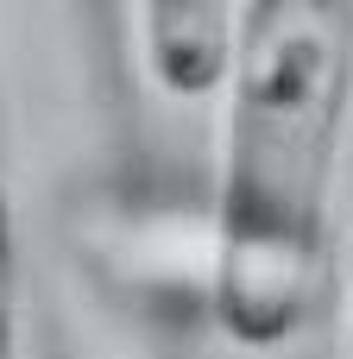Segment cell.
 Listing matches in <instances>:
<instances>
[{
  "label": "cell",
  "instance_id": "cell-1",
  "mask_svg": "<svg viewBox=\"0 0 353 359\" xmlns=\"http://www.w3.org/2000/svg\"><path fill=\"white\" fill-rule=\"evenodd\" d=\"M215 177V328L272 353L303 334L328 259V196L353 107V0H246Z\"/></svg>",
  "mask_w": 353,
  "mask_h": 359
},
{
  "label": "cell",
  "instance_id": "cell-2",
  "mask_svg": "<svg viewBox=\"0 0 353 359\" xmlns=\"http://www.w3.org/2000/svg\"><path fill=\"white\" fill-rule=\"evenodd\" d=\"M234 0H139V44L145 69L171 101H208L221 95L234 69Z\"/></svg>",
  "mask_w": 353,
  "mask_h": 359
},
{
  "label": "cell",
  "instance_id": "cell-3",
  "mask_svg": "<svg viewBox=\"0 0 353 359\" xmlns=\"http://www.w3.org/2000/svg\"><path fill=\"white\" fill-rule=\"evenodd\" d=\"M13 278H19V259H13V208H6V189H0V359H13Z\"/></svg>",
  "mask_w": 353,
  "mask_h": 359
},
{
  "label": "cell",
  "instance_id": "cell-4",
  "mask_svg": "<svg viewBox=\"0 0 353 359\" xmlns=\"http://www.w3.org/2000/svg\"><path fill=\"white\" fill-rule=\"evenodd\" d=\"M347 359H353V240H347Z\"/></svg>",
  "mask_w": 353,
  "mask_h": 359
}]
</instances>
